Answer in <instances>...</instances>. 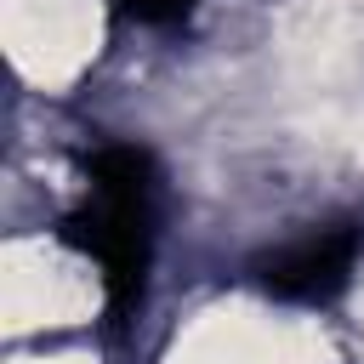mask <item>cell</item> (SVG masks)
Returning a JSON list of instances; mask_svg holds the SVG:
<instances>
[{
    "instance_id": "obj_1",
    "label": "cell",
    "mask_w": 364,
    "mask_h": 364,
    "mask_svg": "<svg viewBox=\"0 0 364 364\" xmlns=\"http://www.w3.org/2000/svg\"><path fill=\"white\" fill-rule=\"evenodd\" d=\"M91 188L97 205L74 210L63 222V239L80 245L85 256H97L102 284H108V307L114 318H125L142 296L148 279V210H154V159L131 142L97 148L91 159Z\"/></svg>"
},
{
    "instance_id": "obj_2",
    "label": "cell",
    "mask_w": 364,
    "mask_h": 364,
    "mask_svg": "<svg viewBox=\"0 0 364 364\" xmlns=\"http://www.w3.org/2000/svg\"><path fill=\"white\" fill-rule=\"evenodd\" d=\"M353 256H358V233H313V239L267 256L256 267V284L279 301H324L347 284Z\"/></svg>"
},
{
    "instance_id": "obj_3",
    "label": "cell",
    "mask_w": 364,
    "mask_h": 364,
    "mask_svg": "<svg viewBox=\"0 0 364 364\" xmlns=\"http://www.w3.org/2000/svg\"><path fill=\"white\" fill-rule=\"evenodd\" d=\"M119 11H131L136 23H176L193 11V0H119Z\"/></svg>"
}]
</instances>
